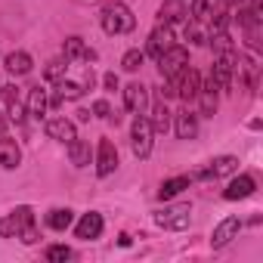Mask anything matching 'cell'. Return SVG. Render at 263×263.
<instances>
[{
  "label": "cell",
  "instance_id": "1",
  "mask_svg": "<svg viewBox=\"0 0 263 263\" xmlns=\"http://www.w3.org/2000/svg\"><path fill=\"white\" fill-rule=\"evenodd\" d=\"M99 22H102V31H105V34H130V31H134V25H137L130 7H127V4H118V0L102 10Z\"/></svg>",
  "mask_w": 263,
  "mask_h": 263
},
{
  "label": "cell",
  "instance_id": "2",
  "mask_svg": "<svg viewBox=\"0 0 263 263\" xmlns=\"http://www.w3.org/2000/svg\"><path fill=\"white\" fill-rule=\"evenodd\" d=\"M152 137H155V130L149 124L146 115H137L134 127H130V146H134V155L137 158H149L152 155Z\"/></svg>",
  "mask_w": 263,
  "mask_h": 263
},
{
  "label": "cell",
  "instance_id": "3",
  "mask_svg": "<svg viewBox=\"0 0 263 263\" xmlns=\"http://www.w3.org/2000/svg\"><path fill=\"white\" fill-rule=\"evenodd\" d=\"M10 217H13V226H16V238L22 245H37L41 232H37V223H34V211L28 204H19Z\"/></svg>",
  "mask_w": 263,
  "mask_h": 263
},
{
  "label": "cell",
  "instance_id": "4",
  "mask_svg": "<svg viewBox=\"0 0 263 263\" xmlns=\"http://www.w3.org/2000/svg\"><path fill=\"white\" fill-rule=\"evenodd\" d=\"M186 65H189V50H186V47H177V44H174L171 50H164V53L158 56V68H161L164 78H180Z\"/></svg>",
  "mask_w": 263,
  "mask_h": 263
},
{
  "label": "cell",
  "instance_id": "5",
  "mask_svg": "<svg viewBox=\"0 0 263 263\" xmlns=\"http://www.w3.org/2000/svg\"><path fill=\"white\" fill-rule=\"evenodd\" d=\"M189 220H192V208L189 204H171V208H164V211L155 214V223L161 229H177V232L186 229Z\"/></svg>",
  "mask_w": 263,
  "mask_h": 263
},
{
  "label": "cell",
  "instance_id": "6",
  "mask_svg": "<svg viewBox=\"0 0 263 263\" xmlns=\"http://www.w3.org/2000/svg\"><path fill=\"white\" fill-rule=\"evenodd\" d=\"M235 59L238 53L229 50V53H214V81L220 84V90H229L232 87V78H235Z\"/></svg>",
  "mask_w": 263,
  "mask_h": 263
},
{
  "label": "cell",
  "instance_id": "7",
  "mask_svg": "<svg viewBox=\"0 0 263 263\" xmlns=\"http://www.w3.org/2000/svg\"><path fill=\"white\" fill-rule=\"evenodd\" d=\"M217 90H220V84L214 81V74H211L208 81H201L198 96H195V102H198V115H201V118H214V111H217Z\"/></svg>",
  "mask_w": 263,
  "mask_h": 263
},
{
  "label": "cell",
  "instance_id": "8",
  "mask_svg": "<svg viewBox=\"0 0 263 263\" xmlns=\"http://www.w3.org/2000/svg\"><path fill=\"white\" fill-rule=\"evenodd\" d=\"M115 167H118V149H115V143L111 140H99V146H96V174L108 177V174H115Z\"/></svg>",
  "mask_w": 263,
  "mask_h": 263
},
{
  "label": "cell",
  "instance_id": "9",
  "mask_svg": "<svg viewBox=\"0 0 263 263\" xmlns=\"http://www.w3.org/2000/svg\"><path fill=\"white\" fill-rule=\"evenodd\" d=\"M235 167H238V158H235V155H220V158H214L204 171H198L195 180H220V177H226V174H235Z\"/></svg>",
  "mask_w": 263,
  "mask_h": 263
},
{
  "label": "cell",
  "instance_id": "10",
  "mask_svg": "<svg viewBox=\"0 0 263 263\" xmlns=\"http://www.w3.org/2000/svg\"><path fill=\"white\" fill-rule=\"evenodd\" d=\"M171 47H174V31H171V25H158V28L149 34L146 56H152V59L158 62V56H161L164 50H171Z\"/></svg>",
  "mask_w": 263,
  "mask_h": 263
},
{
  "label": "cell",
  "instance_id": "11",
  "mask_svg": "<svg viewBox=\"0 0 263 263\" xmlns=\"http://www.w3.org/2000/svg\"><path fill=\"white\" fill-rule=\"evenodd\" d=\"M198 87H201V74L195 71V68H183V74L177 78V96L183 99V102H195V96H198Z\"/></svg>",
  "mask_w": 263,
  "mask_h": 263
},
{
  "label": "cell",
  "instance_id": "12",
  "mask_svg": "<svg viewBox=\"0 0 263 263\" xmlns=\"http://www.w3.org/2000/svg\"><path fill=\"white\" fill-rule=\"evenodd\" d=\"M124 105H127V111H134V115H146V108H149L146 87L143 84H127L124 87Z\"/></svg>",
  "mask_w": 263,
  "mask_h": 263
},
{
  "label": "cell",
  "instance_id": "13",
  "mask_svg": "<svg viewBox=\"0 0 263 263\" xmlns=\"http://www.w3.org/2000/svg\"><path fill=\"white\" fill-rule=\"evenodd\" d=\"M102 214H96V211H90V214H84L81 220H78V226H74V235L78 238H84V241H93V238H99L102 235Z\"/></svg>",
  "mask_w": 263,
  "mask_h": 263
},
{
  "label": "cell",
  "instance_id": "14",
  "mask_svg": "<svg viewBox=\"0 0 263 263\" xmlns=\"http://www.w3.org/2000/svg\"><path fill=\"white\" fill-rule=\"evenodd\" d=\"M238 229H241V220H238V217H226V220H220V223L214 226L211 248H223V245H229V241L238 235Z\"/></svg>",
  "mask_w": 263,
  "mask_h": 263
},
{
  "label": "cell",
  "instance_id": "15",
  "mask_svg": "<svg viewBox=\"0 0 263 263\" xmlns=\"http://www.w3.org/2000/svg\"><path fill=\"white\" fill-rule=\"evenodd\" d=\"M174 130H177L180 140H195V137H198V115L189 111V108L177 111V115H174Z\"/></svg>",
  "mask_w": 263,
  "mask_h": 263
},
{
  "label": "cell",
  "instance_id": "16",
  "mask_svg": "<svg viewBox=\"0 0 263 263\" xmlns=\"http://www.w3.org/2000/svg\"><path fill=\"white\" fill-rule=\"evenodd\" d=\"M47 137L56 143H71L74 140V121L68 118H50L47 121Z\"/></svg>",
  "mask_w": 263,
  "mask_h": 263
},
{
  "label": "cell",
  "instance_id": "17",
  "mask_svg": "<svg viewBox=\"0 0 263 263\" xmlns=\"http://www.w3.org/2000/svg\"><path fill=\"white\" fill-rule=\"evenodd\" d=\"M19 164H22V149H19V143L10 140V137H4V140H0V167L16 171Z\"/></svg>",
  "mask_w": 263,
  "mask_h": 263
},
{
  "label": "cell",
  "instance_id": "18",
  "mask_svg": "<svg viewBox=\"0 0 263 263\" xmlns=\"http://www.w3.org/2000/svg\"><path fill=\"white\" fill-rule=\"evenodd\" d=\"M254 189H257L254 177H251V174H238V177L229 183V189L223 192V198H229V201H238V198H248Z\"/></svg>",
  "mask_w": 263,
  "mask_h": 263
},
{
  "label": "cell",
  "instance_id": "19",
  "mask_svg": "<svg viewBox=\"0 0 263 263\" xmlns=\"http://www.w3.org/2000/svg\"><path fill=\"white\" fill-rule=\"evenodd\" d=\"M186 16H189L186 13V4H180V0H164L161 10H158V25H177Z\"/></svg>",
  "mask_w": 263,
  "mask_h": 263
},
{
  "label": "cell",
  "instance_id": "20",
  "mask_svg": "<svg viewBox=\"0 0 263 263\" xmlns=\"http://www.w3.org/2000/svg\"><path fill=\"white\" fill-rule=\"evenodd\" d=\"M0 96H7V105H10V121H16V124H22L25 121V102H22V93H19V87H4V93Z\"/></svg>",
  "mask_w": 263,
  "mask_h": 263
},
{
  "label": "cell",
  "instance_id": "21",
  "mask_svg": "<svg viewBox=\"0 0 263 263\" xmlns=\"http://www.w3.org/2000/svg\"><path fill=\"white\" fill-rule=\"evenodd\" d=\"M62 56H65L68 62H90V59H93V50H90L81 37H68L65 47H62Z\"/></svg>",
  "mask_w": 263,
  "mask_h": 263
},
{
  "label": "cell",
  "instance_id": "22",
  "mask_svg": "<svg viewBox=\"0 0 263 263\" xmlns=\"http://www.w3.org/2000/svg\"><path fill=\"white\" fill-rule=\"evenodd\" d=\"M47 108H50V99H47V90L44 87H31L28 90V115L34 118V121H41L44 115H47Z\"/></svg>",
  "mask_w": 263,
  "mask_h": 263
},
{
  "label": "cell",
  "instance_id": "23",
  "mask_svg": "<svg viewBox=\"0 0 263 263\" xmlns=\"http://www.w3.org/2000/svg\"><path fill=\"white\" fill-rule=\"evenodd\" d=\"M84 90H87V84H74V81L59 78V81H56V96H53V105H59L62 99H81V96H84Z\"/></svg>",
  "mask_w": 263,
  "mask_h": 263
},
{
  "label": "cell",
  "instance_id": "24",
  "mask_svg": "<svg viewBox=\"0 0 263 263\" xmlns=\"http://www.w3.org/2000/svg\"><path fill=\"white\" fill-rule=\"evenodd\" d=\"M4 65H7V71H10V74H16V78H19V74H28L34 62H31V56H28L25 50H16V53H10V56L4 59Z\"/></svg>",
  "mask_w": 263,
  "mask_h": 263
},
{
  "label": "cell",
  "instance_id": "25",
  "mask_svg": "<svg viewBox=\"0 0 263 263\" xmlns=\"http://www.w3.org/2000/svg\"><path fill=\"white\" fill-rule=\"evenodd\" d=\"M65 146H68V158H71V164H74V167H87V164H90V146H87L84 140H78V137H74V140H71V143H65Z\"/></svg>",
  "mask_w": 263,
  "mask_h": 263
},
{
  "label": "cell",
  "instance_id": "26",
  "mask_svg": "<svg viewBox=\"0 0 263 263\" xmlns=\"http://www.w3.org/2000/svg\"><path fill=\"white\" fill-rule=\"evenodd\" d=\"M189 183H192V177H171V180H164V183H161L158 198H161V201H167V198L180 195L183 189H189Z\"/></svg>",
  "mask_w": 263,
  "mask_h": 263
},
{
  "label": "cell",
  "instance_id": "27",
  "mask_svg": "<svg viewBox=\"0 0 263 263\" xmlns=\"http://www.w3.org/2000/svg\"><path fill=\"white\" fill-rule=\"evenodd\" d=\"M152 130H155V134H167V130H171V108H167V102L161 99L155 108H152Z\"/></svg>",
  "mask_w": 263,
  "mask_h": 263
},
{
  "label": "cell",
  "instance_id": "28",
  "mask_svg": "<svg viewBox=\"0 0 263 263\" xmlns=\"http://www.w3.org/2000/svg\"><path fill=\"white\" fill-rule=\"evenodd\" d=\"M71 211L68 208H56V211H50V217H47V223H50V229H56V232H65L68 226H71Z\"/></svg>",
  "mask_w": 263,
  "mask_h": 263
},
{
  "label": "cell",
  "instance_id": "29",
  "mask_svg": "<svg viewBox=\"0 0 263 263\" xmlns=\"http://www.w3.org/2000/svg\"><path fill=\"white\" fill-rule=\"evenodd\" d=\"M65 68H68V59L62 56V59H53V62H47V68H44V78L47 81H59V78H65Z\"/></svg>",
  "mask_w": 263,
  "mask_h": 263
},
{
  "label": "cell",
  "instance_id": "30",
  "mask_svg": "<svg viewBox=\"0 0 263 263\" xmlns=\"http://www.w3.org/2000/svg\"><path fill=\"white\" fill-rule=\"evenodd\" d=\"M143 62H146V53H143V50H127V53H124V59H121L124 71H137Z\"/></svg>",
  "mask_w": 263,
  "mask_h": 263
},
{
  "label": "cell",
  "instance_id": "31",
  "mask_svg": "<svg viewBox=\"0 0 263 263\" xmlns=\"http://www.w3.org/2000/svg\"><path fill=\"white\" fill-rule=\"evenodd\" d=\"M211 47H214V53H229V50H235V44H232V37H229V31H220V34H211Z\"/></svg>",
  "mask_w": 263,
  "mask_h": 263
},
{
  "label": "cell",
  "instance_id": "32",
  "mask_svg": "<svg viewBox=\"0 0 263 263\" xmlns=\"http://www.w3.org/2000/svg\"><path fill=\"white\" fill-rule=\"evenodd\" d=\"M47 260H50V263H65V260H71V248L53 245V248H47Z\"/></svg>",
  "mask_w": 263,
  "mask_h": 263
},
{
  "label": "cell",
  "instance_id": "33",
  "mask_svg": "<svg viewBox=\"0 0 263 263\" xmlns=\"http://www.w3.org/2000/svg\"><path fill=\"white\" fill-rule=\"evenodd\" d=\"M186 41H189V44H204V41H208L195 19H189V22H186Z\"/></svg>",
  "mask_w": 263,
  "mask_h": 263
},
{
  "label": "cell",
  "instance_id": "34",
  "mask_svg": "<svg viewBox=\"0 0 263 263\" xmlns=\"http://www.w3.org/2000/svg\"><path fill=\"white\" fill-rule=\"evenodd\" d=\"M0 238H16V226H13V217H0Z\"/></svg>",
  "mask_w": 263,
  "mask_h": 263
},
{
  "label": "cell",
  "instance_id": "35",
  "mask_svg": "<svg viewBox=\"0 0 263 263\" xmlns=\"http://www.w3.org/2000/svg\"><path fill=\"white\" fill-rule=\"evenodd\" d=\"M93 115L96 118H111V105L105 99H99V102H93Z\"/></svg>",
  "mask_w": 263,
  "mask_h": 263
},
{
  "label": "cell",
  "instance_id": "36",
  "mask_svg": "<svg viewBox=\"0 0 263 263\" xmlns=\"http://www.w3.org/2000/svg\"><path fill=\"white\" fill-rule=\"evenodd\" d=\"M102 84H105L108 90H118V74H115V71H108V74L102 78Z\"/></svg>",
  "mask_w": 263,
  "mask_h": 263
},
{
  "label": "cell",
  "instance_id": "37",
  "mask_svg": "<svg viewBox=\"0 0 263 263\" xmlns=\"http://www.w3.org/2000/svg\"><path fill=\"white\" fill-rule=\"evenodd\" d=\"M4 127H7V118H4V111H0V134H4Z\"/></svg>",
  "mask_w": 263,
  "mask_h": 263
},
{
  "label": "cell",
  "instance_id": "38",
  "mask_svg": "<svg viewBox=\"0 0 263 263\" xmlns=\"http://www.w3.org/2000/svg\"><path fill=\"white\" fill-rule=\"evenodd\" d=\"M229 4H232V7H245V4H248V0H229Z\"/></svg>",
  "mask_w": 263,
  "mask_h": 263
},
{
  "label": "cell",
  "instance_id": "39",
  "mask_svg": "<svg viewBox=\"0 0 263 263\" xmlns=\"http://www.w3.org/2000/svg\"><path fill=\"white\" fill-rule=\"evenodd\" d=\"M180 4H189V0H180Z\"/></svg>",
  "mask_w": 263,
  "mask_h": 263
},
{
  "label": "cell",
  "instance_id": "40",
  "mask_svg": "<svg viewBox=\"0 0 263 263\" xmlns=\"http://www.w3.org/2000/svg\"><path fill=\"white\" fill-rule=\"evenodd\" d=\"M0 93H4V87H0Z\"/></svg>",
  "mask_w": 263,
  "mask_h": 263
}]
</instances>
